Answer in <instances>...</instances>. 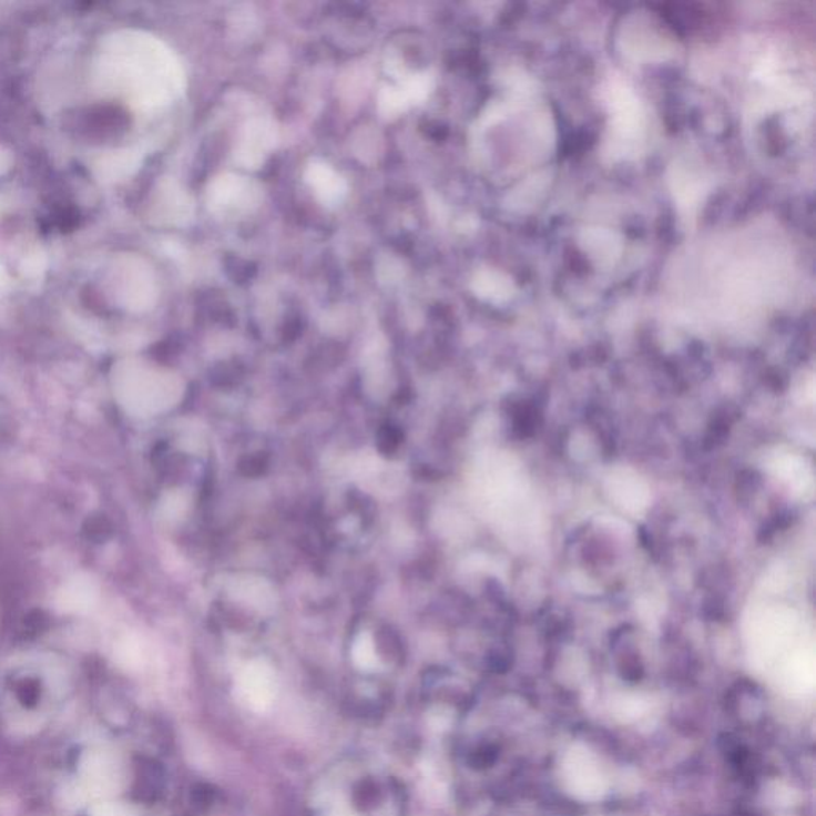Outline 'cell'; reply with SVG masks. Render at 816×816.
I'll return each mask as SVG.
<instances>
[{"label": "cell", "mask_w": 816, "mask_h": 816, "mask_svg": "<svg viewBox=\"0 0 816 816\" xmlns=\"http://www.w3.org/2000/svg\"><path fill=\"white\" fill-rule=\"evenodd\" d=\"M18 695H20V701L23 702V705L31 706L38 701L39 688L38 686H31V683L26 681L20 691H18Z\"/></svg>", "instance_id": "cell-8"}, {"label": "cell", "mask_w": 816, "mask_h": 816, "mask_svg": "<svg viewBox=\"0 0 816 816\" xmlns=\"http://www.w3.org/2000/svg\"><path fill=\"white\" fill-rule=\"evenodd\" d=\"M238 694L254 712H265L275 701L276 684L272 666L254 661L244 666L238 676Z\"/></svg>", "instance_id": "cell-3"}, {"label": "cell", "mask_w": 816, "mask_h": 816, "mask_svg": "<svg viewBox=\"0 0 816 816\" xmlns=\"http://www.w3.org/2000/svg\"><path fill=\"white\" fill-rule=\"evenodd\" d=\"M410 105L406 93L399 86L385 85L378 93V109L385 119L391 120L402 115Z\"/></svg>", "instance_id": "cell-5"}, {"label": "cell", "mask_w": 816, "mask_h": 816, "mask_svg": "<svg viewBox=\"0 0 816 816\" xmlns=\"http://www.w3.org/2000/svg\"><path fill=\"white\" fill-rule=\"evenodd\" d=\"M353 661H355L356 665L363 670L377 669V650H375V643L369 633H363V635L357 638L355 641V646H353Z\"/></svg>", "instance_id": "cell-7"}, {"label": "cell", "mask_w": 816, "mask_h": 816, "mask_svg": "<svg viewBox=\"0 0 816 816\" xmlns=\"http://www.w3.org/2000/svg\"><path fill=\"white\" fill-rule=\"evenodd\" d=\"M261 198V187L251 178L236 174L218 176L207 187V206L217 216H243L255 210Z\"/></svg>", "instance_id": "cell-1"}, {"label": "cell", "mask_w": 816, "mask_h": 816, "mask_svg": "<svg viewBox=\"0 0 816 816\" xmlns=\"http://www.w3.org/2000/svg\"><path fill=\"white\" fill-rule=\"evenodd\" d=\"M305 181L309 185L316 198L324 206L337 207L344 203L348 195V184L337 171L332 170L327 163L313 162L309 163L305 171Z\"/></svg>", "instance_id": "cell-4"}, {"label": "cell", "mask_w": 816, "mask_h": 816, "mask_svg": "<svg viewBox=\"0 0 816 816\" xmlns=\"http://www.w3.org/2000/svg\"><path fill=\"white\" fill-rule=\"evenodd\" d=\"M399 89L406 93L410 104H421L432 90V79L428 74H410L400 79Z\"/></svg>", "instance_id": "cell-6"}, {"label": "cell", "mask_w": 816, "mask_h": 816, "mask_svg": "<svg viewBox=\"0 0 816 816\" xmlns=\"http://www.w3.org/2000/svg\"><path fill=\"white\" fill-rule=\"evenodd\" d=\"M335 816H351V815L338 814V815H335Z\"/></svg>", "instance_id": "cell-9"}, {"label": "cell", "mask_w": 816, "mask_h": 816, "mask_svg": "<svg viewBox=\"0 0 816 816\" xmlns=\"http://www.w3.org/2000/svg\"><path fill=\"white\" fill-rule=\"evenodd\" d=\"M278 142V130L268 119H253L243 128L236 144L235 159L239 165L255 167L264 165L269 152Z\"/></svg>", "instance_id": "cell-2"}]
</instances>
